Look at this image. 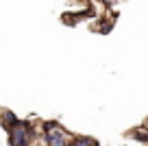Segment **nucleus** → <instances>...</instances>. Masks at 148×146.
Masks as SVG:
<instances>
[{"label": "nucleus", "mask_w": 148, "mask_h": 146, "mask_svg": "<svg viewBox=\"0 0 148 146\" xmlns=\"http://www.w3.org/2000/svg\"><path fill=\"white\" fill-rule=\"evenodd\" d=\"M33 133H31V124L26 122H18L15 127H11V146H28Z\"/></svg>", "instance_id": "f257e3e1"}, {"label": "nucleus", "mask_w": 148, "mask_h": 146, "mask_svg": "<svg viewBox=\"0 0 148 146\" xmlns=\"http://www.w3.org/2000/svg\"><path fill=\"white\" fill-rule=\"evenodd\" d=\"M89 144H94L92 137H76V140L72 142V146H89Z\"/></svg>", "instance_id": "f03ea898"}, {"label": "nucleus", "mask_w": 148, "mask_h": 146, "mask_svg": "<svg viewBox=\"0 0 148 146\" xmlns=\"http://www.w3.org/2000/svg\"><path fill=\"white\" fill-rule=\"evenodd\" d=\"M18 124V120H15L13 114H9V111H5V127H15Z\"/></svg>", "instance_id": "7ed1b4c3"}, {"label": "nucleus", "mask_w": 148, "mask_h": 146, "mask_svg": "<svg viewBox=\"0 0 148 146\" xmlns=\"http://www.w3.org/2000/svg\"><path fill=\"white\" fill-rule=\"evenodd\" d=\"M89 146H96V142H94V144H89Z\"/></svg>", "instance_id": "20e7f679"}]
</instances>
